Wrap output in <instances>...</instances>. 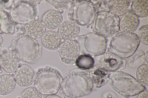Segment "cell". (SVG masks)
Masks as SVG:
<instances>
[{
	"label": "cell",
	"instance_id": "obj_1",
	"mask_svg": "<svg viewBox=\"0 0 148 98\" xmlns=\"http://www.w3.org/2000/svg\"><path fill=\"white\" fill-rule=\"evenodd\" d=\"M61 87L66 97L79 98L91 92L93 83L88 70L76 68L64 78Z\"/></svg>",
	"mask_w": 148,
	"mask_h": 98
},
{
	"label": "cell",
	"instance_id": "obj_2",
	"mask_svg": "<svg viewBox=\"0 0 148 98\" xmlns=\"http://www.w3.org/2000/svg\"><path fill=\"white\" fill-rule=\"evenodd\" d=\"M9 49L20 60L33 63L40 58L42 47L37 40L24 33L18 32L12 41Z\"/></svg>",
	"mask_w": 148,
	"mask_h": 98
},
{
	"label": "cell",
	"instance_id": "obj_3",
	"mask_svg": "<svg viewBox=\"0 0 148 98\" xmlns=\"http://www.w3.org/2000/svg\"><path fill=\"white\" fill-rule=\"evenodd\" d=\"M63 80L58 70L47 66L37 70L34 77V84L43 95H55L60 89Z\"/></svg>",
	"mask_w": 148,
	"mask_h": 98
},
{
	"label": "cell",
	"instance_id": "obj_4",
	"mask_svg": "<svg viewBox=\"0 0 148 98\" xmlns=\"http://www.w3.org/2000/svg\"><path fill=\"white\" fill-rule=\"evenodd\" d=\"M108 80L112 88L127 97L136 96L146 90V88L133 76L121 71L109 74Z\"/></svg>",
	"mask_w": 148,
	"mask_h": 98
},
{
	"label": "cell",
	"instance_id": "obj_5",
	"mask_svg": "<svg viewBox=\"0 0 148 98\" xmlns=\"http://www.w3.org/2000/svg\"><path fill=\"white\" fill-rule=\"evenodd\" d=\"M140 42L138 36L134 33L119 32L112 37L108 52L122 58H127L136 52Z\"/></svg>",
	"mask_w": 148,
	"mask_h": 98
},
{
	"label": "cell",
	"instance_id": "obj_6",
	"mask_svg": "<svg viewBox=\"0 0 148 98\" xmlns=\"http://www.w3.org/2000/svg\"><path fill=\"white\" fill-rule=\"evenodd\" d=\"M97 13L92 3L90 1L74 0L68 12L69 19L78 25L88 26L92 24Z\"/></svg>",
	"mask_w": 148,
	"mask_h": 98
},
{
	"label": "cell",
	"instance_id": "obj_7",
	"mask_svg": "<svg viewBox=\"0 0 148 98\" xmlns=\"http://www.w3.org/2000/svg\"><path fill=\"white\" fill-rule=\"evenodd\" d=\"M75 41L79 44L80 52L91 56H99L106 52L107 40L95 32H90L77 36Z\"/></svg>",
	"mask_w": 148,
	"mask_h": 98
},
{
	"label": "cell",
	"instance_id": "obj_8",
	"mask_svg": "<svg viewBox=\"0 0 148 98\" xmlns=\"http://www.w3.org/2000/svg\"><path fill=\"white\" fill-rule=\"evenodd\" d=\"M94 32L105 38L112 37L120 30L119 17L110 11H101L97 14Z\"/></svg>",
	"mask_w": 148,
	"mask_h": 98
},
{
	"label": "cell",
	"instance_id": "obj_9",
	"mask_svg": "<svg viewBox=\"0 0 148 98\" xmlns=\"http://www.w3.org/2000/svg\"><path fill=\"white\" fill-rule=\"evenodd\" d=\"M40 0L21 1L17 3L11 10L10 15L14 22L26 24L34 20L36 15L35 6Z\"/></svg>",
	"mask_w": 148,
	"mask_h": 98
},
{
	"label": "cell",
	"instance_id": "obj_10",
	"mask_svg": "<svg viewBox=\"0 0 148 98\" xmlns=\"http://www.w3.org/2000/svg\"><path fill=\"white\" fill-rule=\"evenodd\" d=\"M95 65L96 68L108 72H114L125 69L126 60L116 55L109 52L95 57Z\"/></svg>",
	"mask_w": 148,
	"mask_h": 98
},
{
	"label": "cell",
	"instance_id": "obj_11",
	"mask_svg": "<svg viewBox=\"0 0 148 98\" xmlns=\"http://www.w3.org/2000/svg\"><path fill=\"white\" fill-rule=\"evenodd\" d=\"M58 53L63 62L69 64L74 63L80 53L78 43L74 40L64 41L59 47Z\"/></svg>",
	"mask_w": 148,
	"mask_h": 98
},
{
	"label": "cell",
	"instance_id": "obj_12",
	"mask_svg": "<svg viewBox=\"0 0 148 98\" xmlns=\"http://www.w3.org/2000/svg\"><path fill=\"white\" fill-rule=\"evenodd\" d=\"M34 77L32 69L27 65L23 64L19 67L15 72L14 78L19 86L27 87L32 84Z\"/></svg>",
	"mask_w": 148,
	"mask_h": 98
},
{
	"label": "cell",
	"instance_id": "obj_13",
	"mask_svg": "<svg viewBox=\"0 0 148 98\" xmlns=\"http://www.w3.org/2000/svg\"><path fill=\"white\" fill-rule=\"evenodd\" d=\"M80 28L78 25L71 20L65 21L59 26L58 33L62 38L65 40H73L78 35Z\"/></svg>",
	"mask_w": 148,
	"mask_h": 98
},
{
	"label": "cell",
	"instance_id": "obj_14",
	"mask_svg": "<svg viewBox=\"0 0 148 98\" xmlns=\"http://www.w3.org/2000/svg\"><path fill=\"white\" fill-rule=\"evenodd\" d=\"M0 66L7 72H15L19 67V59L13 52H5L0 56Z\"/></svg>",
	"mask_w": 148,
	"mask_h": 98
},
{
	"label": "cell",
	"instance_id": "obj_15",
	"mask_svg": "<svg viewBox=\"0 0 148 98\" xmlns=\"http://www.w3.org/2000/svg\"><path fill=\"white\" fill-rule=\"evenodd\" d=\"M46 28L42 22L33 20L25 24L23 27V33L34 39L41 37L45 33Z\"/></svg>",
	"mask_w": 148,
	"mask_h": 98
},
{
	"label": "cell",
	"instance_id": "obj_16",
	"mask_svg": "<svg viewBox=\"0 0 148 98\" xmlns=\"http://www.w3.org/2000/svg\"><path fill=\"white\" fill-rule=\"evenodd\" d=\"M138 17L132 12L129 11L124 15L119 20V27L124 32L132 33L139 25Z\"/></svg>",
	"mask_w": 148,
	"mask_h": 98
},
{
	"label": "cell",
	"instance_id": "obj_17",
	"mask_svg": "<svg viewBox=\"0 0 148 98\" xmlns=\"http://www.w3.org/2000/svg\"><path fill=\"white\" fill-rule=\"evenodd\" d=\"M62 17L61 13L55 10H50L46 11L43 15L42 22L45 26L50 29L57 28L61 24Z\"/></svg>",
	"mask_w": 148,
	"mask_h": 98
},
{
	"label": "cell",
	"instance_id": "obj_18",
	"mask_svg": "<svg viewBox=\"0 0 148 98\" xmlns=\"http://www.w3.org/2000/svg\"><path fill=\"white\" fill-rule=\"evenodd\" d=\"M41 42L45 48L51 50L57 49L62 43V38L56 32L49 31L45 32L41 38Z\"/></svg>",
	"mask_w": 148,
	"mask_h": 98
},
{
	"label": "cell",
	"instance_id": "obj_19",
	"mask_svg": "<svg viewBox=\"0 0 148 98\" xmlns=\"http://www.w3.org/2000/svg\"><path fill=\"white\" fill-rule=\"evenodd\" d=\"M15 24L10 15L0 8V30L3 32L10 35L14 32Z\"/></svg>",
	"mask_w": 148,
	"mask_h": 98
},
{
	"label": "cell",
	"instance_id": "obj_20",
	"mask_svg": "<svg viewBox=\"0 0 148 98\" xmlns=\"http://www.w3.org/2000/svg\"><path fill=\"white\" fill-rule=\"evenodd\" d=\"M129 4L128 1L125 0H112L108 2L110 12L118 17L127 12Z\"/></svg>",
	"mask_w": 148,
	"mask_h": 98
},
{
	"label": "cell",
	"instance_id": "obj_21",
	"mask_svg": "<svg viewBox=\"0 0 148 98\" xmlns=\"http://www.w3.org/2000/svg\"><path fill=\"white\" fill-rule=\"evenodd\" d=\"M16 82L11 75L4 74L0 76V95H5L11 92L15 89Z\"/></svg>",
	"mask_w": 148,
	"mask_h": 98
},
{
	"label": "cell",
	"instance_id": "obj_22",
	"mask_svg": "<svg viewBox=\"0 0 148 98\" xmlns=\"http://www.w3.org/2000/svg\"><path fill=\"white\" fill-rule=\"evenodd\" d=\"M132 12L138 17H144L148 14V1L136 0L133 1L131 5Z\"/></svg>",
	"mask_w": 148,
	"mask_h": 98
},
{
	"label": "cell",
	"instance_id": "obj_23",
	"mask_svg": "<svg viewBox=\"0 0 148 98\" xmlns=\"http://www.w3.org/2000/svg\"><path fill=\"white\" fill-rule=\"evenodd\" d=\"M78 68L84 70L92 68L95 65L94 59L91 56L86 54H82L76 59L75 62Z\"/></svg>",
	"mask_w": 148,
	"mask_h": 98
},
{
	"label": "cell",
	"instance_id": "obj_24",
	"mask_svg": "<svg viewBox=\"0 0 148 98\" xmlns=\"http://www.w3.org/2000/svg\"><path fill=\"white\" fill-rule=\"evenodd\" d=\"M108 74V72L96 68L92 72V79L97 88H100L107 82Z\"/></svg>",
	"mask_w": 148,
	"mask_h": 98
},
{
	"label": "cell",
	"instance_id": "obj_25",
	"mask_svg": "<svg viewBox=\"0 0 148 98\" xmlns=\"http://www.w3.org/2000/svg\"><path fill=\"white\" fill-rule=\"evenodd\" d=\"M145 53L143 51H139L135 52L128 60L129 66L132 68H136L142 65L145 62Z\"/></svg>",
	"mask_w": 148,
	"mask_h": 98
},
{
	"label": "cell",
	"instance_id": "obj_26",
	"mask_svg": "<svg viewBox=\"0 0 148 98\" xmlns=\"http://www.w3.org/2000/svg\"><path fill=\"white\" fill-rule=\"evenodd\" d=\"M148 66L147 65L143 64L139 66L136 71L137 80L143 85L147 86Z\"/></svg>",
	"mask_w": 148,
	"mask_h": 98
},
{
	"label": "cell",
	"instance_id": "obj_27",
	"mask_svg": "<svg viewBox=\"0 0 148 98\" xmlns=\"http://www.w3.org/2000/svg\"><path fill=\"white\" fill-rule=\"evenodd\" d=\"M22 98H42L41 93L36 88L29 87L22 92Z\"/></svg>",
	"mask_w": 148,
	"mask_h": 98
},
{
	"label": "cell",
	"instance_id": "obj_28",
	"mask_svg": "<svg viewBox=\"0 0 148 98\" xmlns=\"http://www.w3.org/2000/svg\"><path fill=\"white\" fill-rule=\"evenodd\" d=\"M96 13L101 11H110L108 2L106 0H92Z\"/></svg>",
	"mask_w": 148,
	"mask_h": 98
},
{
	"label": "cell",
	"instance_id": "obj_29",
	"mask_svg": "<svg viewBox=\"0 0 148 98\" xmlns=\"http://www.w3.org/2000/svg\"><path fill=\"white\" fill-rule=\"evenodd\" d=\"M148 26L145 25L142 26L138 32V38L143 44L148 45Z\"/></svg>",
	"mask_w": 148,
	"mask_h": 98
},
{
	"label": "cell",
	"instance_id": "obj_30",
	"mask_svg": "<svg viewBox=\"0 0 148 98\" xmlns=\"http://www.w3.org/2000/svg\"><path fill=\"white\" fill-rule=\"evenodd\" d=\"M48 2L52 5L59 7H62L66 5L70 1L66 0H47Z\"/></svg>",
	"mask_w": 148,
	"mask_h": 98
},
{
	"label": "cell",
	"instance_id": "obj_31",
	"mask_svg": "<svg viewBox=\"0 0 148 98\" xmlns=\"http://www.w3.org/2000/svg\"><path fill=\"white\" fill-rule=\"evenodd\" d=\"M14 0H1L0 6L5 9H8L11 8Z\"/></svg>",
	"mask_w": 148,
	"mask_h": 98
},
{
	"label": "cell",
	"instance_id": "obj_32",
	"mask_svg": "<svg viewBox=\"0 0 148 98\" xmlns=\"http://www.w3.org/2000/svg\"><path fill=\"white\" fill-rule=\"evenodd\" d=\"M102 98H118L116 95L110 91H107L103 95Z\"/></svg>",
	"mask_w": 148,
	"mask_h": 98
},
{
	"label": "cell",
	"instance_id": "obj_33",
	"mask_svg": "<svg viewBox=\"0 0 148 98\" xmlns=\"http://www.w3.org/2000/svg\"><path fill=\"white\" fill-rule=\"evenodd\" d=\"M148 91H144L138 94L136 98H148Z\"/></svg>",
	"mask_w": 148,
	"mask_h": 98
},
{
	"label": "cell",
	"instance_id": "obj_34",
	"mask_svg": "<svg viewBox=\"0 0 148 98\" xmlns=\"http://www.w3.org/2000/svg\"><path fill=\"white\" fill-rule=\"evenodd\" d=\"M45 98H61L60 97L55 95H49Z\"/></svg>",
	"mask_w": 148,
	"mask_h": 98
},
{
	"label": "cell",
	"instance_id": "obj_35",
	"mask_svg": "<svg viewBox=\"0 0 148 98\" xmlns=\"http://www.w3.org/2000/svg\"><path fill=\"white\" fill-rule=\"evenodd\" d=\"M145 59L146 62L147 63V64L148 62V51L146 52V54H145Z\"/></svg>",
	"mask_w": 148,
	"mask_h": 98
},
{
	"label": "cell",
	"instance_id": "obj_36",
	"mask_svg": "<svg viewBox=\"0 0 148 98\" xmlns=\"http://www.w3.org/2000/svg\"><path fill=\"white\" fill-rule=\"evenodd\" d=\"M3 41V38L0 35V47Z\"/></svg>",
	"mask_w": 148,
	"mask_h": 98
},
{
	"label": "cell",
	"instance_id": "obj_37",
	"mask_svg": "<svg viewBox=\"0 0 148 98\" xmlns=\"http://www.w3.org/2000/svg\"><path fill=\"white\" fill-rule=\"evenodd\" d=\"M1 67L0 66V69H1Z\"/></svg>",
	"mask_w": 148,
	"mask_h": 98
}]
</instances>
